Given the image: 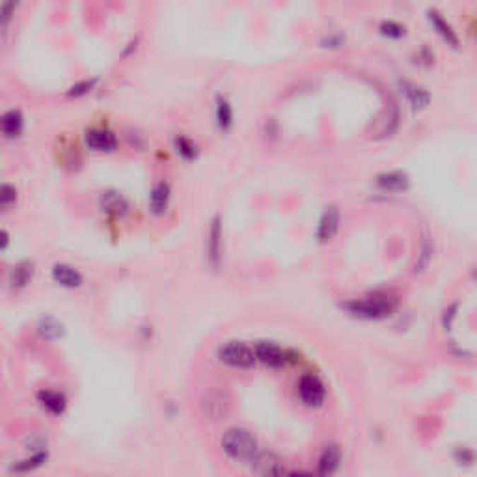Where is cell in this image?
I'll list each match as a JSON object with an SVG mask.
<instances>
[{"mask_svg":"<svg viewBox=\"0 0 477 477\" xmlns=\"http://www.w3.org/2000/svg\"><path fill=\"white\" fill-rule=\"evenodd\" d=\"M220 446L230 459L239 462H254V459L259 455L256 436L248 429H241V427H233L224 432Z\"/></svg>","mask_w":477,"mask_h":477,"instance_id":"cell-1","label":"cell"},{"mask_svg":"<svg viewBox=\"0 0 477 477\" xmlns=\"http://www.w3.org/2000/svg\"><path fill=\"white\" fill-rule=\"evenodd\" d=\"M343 308L356 317L384 319L391 315V312L395 310V300L390 297H371L345 302Z\"/></svg>","mask_w":477,"mask_h":477,"instance_id":"cell-2","label":"cell"},{"mask_svg":"<svg viewBox=\"0 0 477 477\" xmlns=\"http://www.w3.org/2000/svg\"><path fill=\"white\" fill-rule=\"evenodd\" d=\"M218 360L222 364H228L231 367H239V370H247L256 364V351L252 349L250 345L245 341H228V343L218 347L216 353Z\"/></svg>","mask_w":477,"mask_h":477,"instance_id":"cell-3","label":"cell"},{"mask_svg":"<svg viewBox=\"0 0 477 477\" xmlns=\"http://www.w3.org/2000/svg\"><path fill=\"white\" fill-rule=\"evenodd\" d=\"M298 395L304 405L321 406L326 397V388L315 375H304L298 380Z\"/></svg>","mask_w":477,"mask_h":477,"instance_id":"cell-4","label":"cell"},{"mask_svg":"<svg viewBox=\"0 0 477 477\" xmlns=\"http://www.w3.org/2000/svg\"><path fill=\"white\" fill-rule=\"evenodd\" d=\"M207 259L213 267L220 263L222 256V220L220 216L215 215L211 220L209 231H207Z\"/></svg>","mask_w":477,"mask_h":477,"instance_id":"cell-5","label":"cell"},{"mask_svg":"<svg viewBox=\"0 0 477 477\" xmlns=\"http://www.w3.org/2000/svg\"><path fill=\"white\" fill-rule=\"evenodd\" d=\"M254 351H256V358L269 367H282L288 362V354L283 353L280 345L272 341H259Z\"/></svg>","mask_w":477,"mask_h":477,"instance_id":"cell-6","label":"cell"},{"mask_svg":"<svg viewBox=\"0 0 477 477\" xmlns=\"http://www.w3.org/2000/svg\"><path fill=\"white\" fill-rule=\"evenodd\" d=\"M84 140H86L88 148L95 149V151H112L116 144H118L116 134L110 129L103 127L88 129L86 134H84Z\"/></svg>","mask_w":477,"mask_h":477,"instance_id":"cell-7","label":"cell"},{"mask_svg":"<svg viewBox=\"0 0 477 477\" xmlns=\"http://www.w3.org/2000/svg\"><path fill=\"white\" fill-rule=\"evenodd\" d=\"M254 472L257 477H285L283 462L274 453H261L254 459Z\"/></svg>","mask_w":477,"mask_h":477,"instance_id":"cell-8","label":"cell"},{"mask_svg":"<svg viewBox=\"0 0 477 477\" xmlns=\"http://www.w3.org/2000/svg\"><path fill=\"white\" fill-rule=\"evenodd\" d=\"M339 462H341V449L336 444L324 447L317 461V477H332L338 472Z\"/></svg>","mask_w":477,"mask_h":477,"instance_id":"cell-9","label":"cell"},{"mask_svg":"<svg viewBox=\"0 0 477 477\" xmlns=\"http://www.w3.org/2000/svg\"><path fill=\"white\" fill-rule=\"evenodd\" d=\"M339 230V211L336 206H330L324 211L317 226V239L321 242L330 241Z\"/></svg>","mask_w":477,"mask_h":477,"instance_id":"cell-10","label":"cell"},{"mask_svg":"<svg viewBox=\"0 0 477 477\" xmlns=\"http://www.w3.org/2000/svg\"><path fill=\"white\" fill-rule=\"evenodd\" d=\"M52 280L64 288H78L81 283H83V274L77 271L71 265H66V263H57L54 267H52Z\"/></svg>","mask_w":477,"mask_h":477,"instance_id":"cell-11","label":"cell"},{"mask_svg":"<svg viewBox=\"0 0 477 477\" xmlns=\"http://www.w3.org/2000/svg\"><path fill=\"white\" fill-rule=\"evenodd\" d=\"M170 200V185L166 181H159L155 183L151 192H149V207L153 211L155 215H160L165 213L166 207H168Z\"/></svg>","mask_w":477,"mask_h":477,"instance_id":"cell-12","label":"cell"},{"mask_svg":"<svg viewBox=\"0 0 477 477\" xmlns=\"http://www.w3.org/2000/svg\"><path fill=\"white\" fill-rule=\"evenodd\" d=\"M377 185L388 192H399L408 187V177L403 172H388V174H380L377 177Z\"/></svg>","mask_w":477,"mask_h":477,"instance_id":"cell-13","label":"cell"},{"mask_svg":"<svg viewBox=\"0 0 477 477\" xmlns=\"http://www.w3.org/2000/svg\"><path fill=\"white\" fill-rule=\"evenodd\" d=\"M37 401L42 403V406L45 411H49L51 414H62L66 411V397L62 394L52 390H42L37 391Z\"/></svg>","mask_w":477,"mask_h":477,"instance_id":"cell-14","label":"cell"},{"mask_svg":"<svg viewBox=\"0 0 477 477\" xmlns=\"http://www.w3.org/2000/svg\"><path fill=\"white\" fill-rule=\"evenodd\" d=\"M101 209L110 213V215L119 216L127 213L129 206L127 200L118 192H103V196H101Z\"/></svg>","mask_w":477,"mask_h":477,"instance_id":"cell-15","label":"cell"},{"mask_svg":"<svg viewBox=\"0 0 477 477\" xmlns=\"http://www.w3.org/2000/svg\"><path fill=\"white\" fill-rule=\"evenodd\" d=\"M23 114L21 110H17V108H10L8 112H4L2 116V133L8 136V139H13L17 134L23 131Z\"/></svg>","mask_w":477,"mask_h":477,"instance_id":"cell-16","label":"cell"},{"mask_svg":"<svg viewBox=\"0 0 477 477\" xmlns=\"http://www.w3.org/2000/svg\"><path fill=\"white\" fill-rule=\"evenodd\" d=\"M429 21L432 23V26L436 28V32H438V34H440V36L444 37V40L449 43V45H453V47L459 45V40H457L455 32H453L452 26L447 25V23L442 19L440 13H436V11H429Z\"/></svg>","mask_w":477,"mask_h":477,"instance_id":"cell-17","label":"cell"},{"mask_svg":"<svg viewBox=\"0 0 477 477\" xmlns=\"http://www.w3.org/2000/svg\"><path fill=\"white\" fill-rule=\"evenodd\" d=\"M401 88H403L401 92L408 98V101L414 105V108H423L429 103V93H427L423 88L416 86V84L411 83H401Z\"/></svg>","mask_w":477,"mask_h":477,"instance_id":"cell-18","label":"cell"},{"mask_svg":"<svg viewBox=\"0 0 477 477\" xmlns=\"http://www.w3.org/2000/svg\"><path fill=\"white\" fill-rule=\"evenodd\" d=\"M216 122L220 129H230L233 124V108L224 95L216 98Z\"/></svg>","mask_w":477,"mask_h":477,"instance_id":"cell-19","label":"cell"},{"mask_svg":"<svg viewBox=\"0 0 477 477\" xmlns=\"http://www.w3.org/2000/svg\"><path fill=\"white\" fill-rule=\"evenodd\" d=\"M32 274H34V267H32V263L28 261H23L19 263V265H16V267L11 269L10 272V278H11V283L13 285H26L28 283V280L32 278Z\"/></svg>","mask_w":477,"mask_h":477,"instance_id":"cell-20","label":"cell"},{"mask_svg":"<svg viewBox=\"0 0 477 477\" xmlns=\"http://www.w3.org/2000/svg\"><path fill=\"white\" fill-rule=\"evenodd\" d=\"M40 334L45 339H58L64 334V326L54 317H45L40 323Z\"/></svg>","mask_w":477,"mask_h":477,"instance_id":"cell-21","label":"cell"},{"mask_svg":"<svg viewBox=\"0 0 477 477\" xmlns=\"http://www.w3.org/2000/svg\"><path fill=\"white\" fill-rule=\"evenodd\" d=\"M175 148H177V153L183 155L185 159H192L196 155V146L189 139H185V136H177L175 139Z\"/></svg>","mask_w":477,"mask_h":477,"instance_id":"cell-22","label":"cell"},{"mask_svg":"<svg viewBox=\"0 0 477 477\" xmlns=\"http://www.w3.org/2000/svg\"><path fill=\"white\" fill-rule=\"evenodd\" d=\"M380 32L384 34V36H390V37H401L403 34H405V28L399 25V23H394V21H384L382 25H380Z\"/></svg>","mask_w":477,"mask_h":477,"instance_id":"cell-23","label":"cell"},{"mask_svg":"<svg viewBox=\"0 0 477 477\" xmlns=\"http://www.w3.org/2000/svg\"><path fill=\"white\" fill-rule=\"evenodd\" d=\"M16 200H17V190L11 185H8V183H4V185H2V192H0V206L8 207Z\"/></svg>","mask_w":477,"mask_h":477,"instance_id":"cell-24","label":"cell"},{"mask_svg":"<svg viewBox=\"0 0 477 477\" xmlns=\"http://www.w3.org/2000/svg\"><path fill=\"white\" fill-rule=\"evenodd\" d=\"M93 84H95V81H83V83L73 84V86L69 88V95H83L88 90H92Z\"/></svg>","mask_w":477,"mask_h":477,"instance_id":"cell-25","label":"cell"},{"mask_svg":"<svg viewBox=\"0 0 477 477\" xmlns=\"http://www.w3.org/2000/svg\"><path fill=\"white\" fill-rule=\"evenodd\" d=\"M13 8H16V4L13 2H2V6H0V16H2V23H8V19H10L11 11H13Z\"/></svg>","mask_w":477,"mask_h":477,"instance_id":"cell-26","label":"cell"},{"mask_svg":"<svg viewBox=\"0 0 477 477\" xmlns=\"http://www.w3.org/2000/svg\"><path fill=\"white\" fill-rule=\"evenodd\" d=\"M285 477H317V476H313V473H310V472H291Z\"/></svg>","mask_w":477,"mask_h":477,"instance_id":"cell-27","label":"cell"}]
</instances>
